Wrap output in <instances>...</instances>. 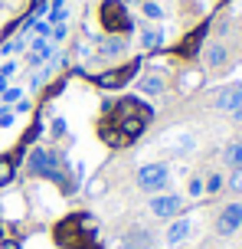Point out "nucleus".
<instances>
[{
	"label": "nucleus",
	"mask_w": 242,
	"mask_h": 249,
	"mask_svg": "<svg viewBox=\"0 0 242 249\" xmlns=\"http://www.w3.org/2000/svg\"><path fill=\"white\" fill-rule=\"evenodd\" d=\"M151 118H154V108L144 105L141 99H118L115 108H112V122L102 128V138L112 148H125V144L138 141L147 131Z\"/></svg>",
	"instance_id": "obj_1"
},
{
	"label": "nucleus",
	"mask_w": 242,
	"mask_h": 249,
	"mask_svg": "<svg viewBox=\"0 0 242 249\" xmlns=\"http://www.w3.org/2000/svg\"><path fill=\"white\" fill-rule=\"evenodd\" d=\"M26 171H30V177H46V180H52V184H63L65 190H72V187L65 184L69 177L63 174V167H59V158H56L52 151L33 148V151H30V161H26Z\"/></svg>",
	"instance_id": "obj_2"
},
{
	"label": "nucleus",
	"mask_w": 242,
	"mask_h": 249,
	"mask_svg": "<svg viewBox=\"0 0 242 249\" xmlns=\"http://www.w3.org/2000/svg\"><path fill=\"white\" fill-rule=\"evenodd\" d=\"M102 26H105V33H108V36H112V33L125 36V33L134 30L131 17H128L125 0H105V3H102Z\"/></svg>",
	"instance_id": "obj_3"
},
{
	"label": "nucleus",
	"mask_w": 242,
	"mask_h": 249,
	"mask_svg": "<svg viewBox=\"0 0 242 249\" xmlns=\"http://www.w3.org/2000/svg\"><path fill=\"white\" fill-rule=\"evenodd\" d=\"M134 184L144 190V194H164V187L170 184V171H167V164H144L138 167V174H134Z\"/></svg>",
	"instance_id": "obj_4"
},
{
	"label": "nucleus",
	"mask_w": 242,
	"mask_h": 249,
	"mask_svg": "<svg viewBox=\"0 0 242 249\" xmlns=\"http://www.w3.org/2000/svg\"><path fill=\"white\" fill-rule=\"evenodd\" d=\"M147 207H151V213L157 220H177L183 213V197H177V194H154Z\"/></svg>",
	"instance_id": "obj_5"
},
{
	"label": "nucleus",
	"mask_w": 242,
	"mask_h": 249,
	"mask_svg": "<svg viewBox=\"0 0 242 249\" xmlns=\"http://www.w3.org/2000/svg\"><path fill=\"white\" fill-rule=\"evenodd\" d=\"M141 69V62H128V66H121V69H112V72H102V75H92V82L95 86H102V89H118V86H125V82H131V75H138Z\"/></svg>",
	"instance_id": "obj_6"
},
{
	"label": "nucleus",
	"mask_w": 242,
	"mask_h": 249,
	"mask_svg": "<svg viewBox=\"0 0 242 249\" xmlns=\"http://www.w3.org/2000/svg\"><path fill=\"white\" fill-rule=\"evenodd\" d=\"M242 226V203H226L216 216V233L219 236H232Z\"/></svg>",
	"instance_id": "obj_7"
},
{
	"label": "nucleus",
	"mask_w": 242,
	"mask_h": 249,
	"mask_svg": "<svg viewBox=\"0 0 242 249\" xmlns=\"http://www.w3.org/2000/svg\"><path fill=\"white\" fill-rule=\"evenodd\" d=\"M216 108L219 112H229V115H236L242 108V82L239 86H226L223 92L216 95Z\"/></svg>",
	"instance_id": "obj_8"
},
{
	"label": "nucleus",
	"mask_w": 242,
	"mask_h": 249,
	"mask_svg": "<svg viewBox=\"0 0 242 249\" xmlns=\"http://www.w3.org/2000/svg\"><path fill=\"white\" fill-rule=\"evenodd\" d=\"M30 66H43V62H49L52 59V39H46V36H36L33 39V46H30Z\"/></svg>",
	"instance_id": "obj_9"
},
{
	"label": "nucleus",
	"mask_w": 242,
	"mask_h": 249,
	"mask_svg": "<svg viewBox=\"0 0 242 249\" xmlns=\"http://www.w3.org/2000/svg\"><path fill=\"white\" fill-rule=\"evenodd\" d=\"M128 50V39L125 36H118V33H112V36H105L102 39V46H98V56L102 59H118L121 53Z\"/></svg>",
	"instance_id": "obj_10"
},
{
	"label": "nucleus",
	"mask_w": 242,
	"mask_h": 249,
	"mask_svg": "<svg viewBox=\"0 0 242 249\" xmlns=\"http://www.w3.org/2000/svg\"><path fill=\"white\" fill-rule=\"evenodd\" d=\"M203 36H206V23H203V26H196L190 36H187V39H183V43L177 46V53H180V56H187V59H193V56L200 53V43H203Z\"/></svg>",
	"instance_id": "obj_11"
},
{
	"label": "nucleus",
	"mask_w": 242,
	"mask_h": 249,
	"mask_svg": "<svg viewBox=\"0 0 242 249\" xmlns=\"http://www.w3.org/2000/svg\"><path fill=\"white\" fill-rule=\"evenodd\" d=\"M187 236H190V220H183V216H177L174 223L167 226V233H164L167 246H177V243H183Z\"/></svg>",
	"instance_id": "obj_12"
},
{
	"label": "nucleus",
	"mask_w": 242,
	"mask_h": 249,
	"mask_svg": "<svg viewBox=\"0 0 242 249\" xmlns=\"http://www.w3.org/2000/svg\"><path fill=\"white\" fill-rule=\"evenodd\" d=\"M138 92H144V95H161V92H164V79H161V72H147V75H141Z\"/></svg>",
	"instance_id": "obj_13"
},
{
	"label": "nucleus",
	"mask_w": 242,
	"mask_h": 249,
	"mask_svg": "<svg viewBox=\"0 0 242 249\" xmlns=\"http://www.w3.org/2000/svg\"><path fill=\"white\" fill-rule=\"evenodd\" d=\"M161 46H164V33L161 30H141V50L154 53V50H161Z\"/></svg>",
	"instance_id": "obj_14"
},
{
	"label": "nucleus",
	"mask_w": 242,
	"mask_h": 249,
	"mask_svg": "<svg viewBox=\"0 0 242 249\" xmlns=\"http://www.w3.org/2000/svg\"><path fill=\"white\" fill-rule=\"evenodd\" d=\"M206 66H210V69H219V66H226V46H223V43H213V46H206Z\"/></svg>",
	"instance_id": "obj_15"
},
{
	"label": "nucleus",
	"mask_w": 242,
	"mask_h": 249,
	"mask_svg": "<svg viewBox=\"0 0 242 249\" xmlns=\"http://www.w3.org/2000/svg\"><path fill=\"white\" fill-rule=\"evenodd\" d=\"M223 161L229 164L232 171H236V167H242V141H229V144H226V151H223Z\"/></svg>",
	"instance_id": "obj_16"
},
{
	"label": "nucleus",
	"mask_w": 242,
	"mask_h": 249,
	"mask_svg": "<svg viewBox=\"0 0 242 249\" xmlns=\"http://www.w3.org/2000/svg\"><path fill=\"white\" fill-rule=\"evenodd\" d=\"M13 174H16V158H0V187L13 184Z\"/></svg>",
	"instance_id": "obj_17"
},
{
	"label": "nucleus",
	"mask_w": 242,
	"mask_h": 249,
	"mask_svg": "<svg viewBox=\"0 0 242 249\" xmlns=\"http://www.w3.org/2000/svg\"><path fill=\"white\" fill-rule=\"evenodd\" d=\"M147 243H151L147 230H134V233L125 239V246H128V249H147Z\"/></svg>",
	"instance_id": "obj_18"
},
{
	"label": "nucleus",
	"mask_w": 242,
	"mask_h": 249,
	"mask_svg": "<svg viewBox=\"0 0 242 249\" xmlns=\"http://www.w3.org/2000/svg\"><path fill=\"white\" fill-rule=\"evenodd\" d=\"M20 99H23V89H10V86H7L3 92H0V102H3V108H10L13 102H20Z\"/></svg>",
	"instance_id": "obj_19"
},
{
	"label": "nucleus",
	"mask_w": 242,
	"mask_h": 249,
	"mask_svg": "<svg viewBox=\"0 0 242 249\" xmlns=\"http://www.w3.org/2000/svg\"><path fill=\"white\" fill-rule=\"evenodd\" d=\"M23 43H26V33H23V36H13V39H7V43L0 46V53H3V56H13V53H16L20 46H23Z\"/></svg>",
	"instance_id": "obj_20"
},
{
	"label": "nucleus",
	"mask_w": 242,
	"mask_h": 249,
	"mask_svg": "<svg viewBox=\"0 0 242 249\" xmlns=\"http://www.w3.org/2000/svg\"><path fill=\"white\" fill-rule=\"evenodd\" d=\"M203 190H206V194H219V190H223V177L210 174V177H206V184H203Z\"/></svg>",
	"instance_id": "obj_21"
},
{
	"label": "nucleus",
	"mask_w": 242,
	"mask_h": 249,
	"mask_svg": "<svg viewBox=\"0 0 242 249\" xmlns=\"http://www.w3.org/2000/svg\"><path fill=\"white\" fill-rule=\"evenodd\" d=\"M226 184H229L232 190H236V194H242V167H236V171H232V174H229V180H226Z\"/></svg>",
	"instance_id": "obj_22"
},
{
	"label": "nucleus",
	"mask_w": 242,
	"mask_h": 249,
	"mask_svg": "<svg viewBox=\"0 0 242 249\" xmlns=\"http://www.w3.org/2000/svg\"><path fill=\"white\" fill-rule=\"evenodd\" d=\"M144 17H147V20H161V7H157L154 0H147V3H144Z\"/></svg>",
	"instance_id": "obj_23"
},
{
	"label": "nucleus",
	"mask_w": 242,
	"mask_h": 249,
	"mask_svg": "<svg viewBox=\"0 0 242 249\" xmlns=\"http://www.w3.org/2000/svg\"><path fill=\"white\" fill-rule=\"evenodd\" d=\"M13 118H16V115H13V108H3V112H0V128H10Z\"/></svg>",
	"instance_id": "obj_24"
},
{
	"label": "nucleus",
	"mask_w": 242,
	"mask_h": 249,
	"mask_svg": "<svg viewBox=\"0 0 242 249\" xmlns=\"http://www.w3.org/2000/svg\"><path fill=\"white\" fill-rule=\"evenodd\" d=\"M13 72H16V62H3V66H0V75H3V79H10Z\"/></svg>",
	"instance_id": "obj_25"
},
{
	"label": "nucleus",
	"mask_w": 242,
	"mask_h": 249,
	"mask_svg": "<svg viewBox=\"0 0 242 249\" xmlns=\"http://www.w3.org/2000/svg\"><path fill=\"white\" fill-rule=\"evenodd\" d=\"M190 194H193V197L203 194V180H200V177H193V180H190Z\"/></svg>",
	"instance_id": "obj_26"
},
{
	"label": "nucleus",
	"mask_w": 242,
	"mask_h": 249,
	"mask_svg": "<svg viewBox=\"0 0 242 249\" xmlns=\"http://www.w3.org/2000/svg\"><path fill=\"white\" fill-rule=\"evenodd\" d=\"M0 249H23L20 239H0Z\"/></svg>",
	"instance_id": "obj_27"
},
{
	"label": "nucleus",
	"mask_w": 242,
	"mask_h": 249,
	"mask_svg": "<svg viewBox=\"0 0 242 249\" xmlns=\"http://www.w3.org/2000/svg\"><path fill=\"white\" fill-rule=\"evenodd\" d=\"M69 249H98L92 239H82V243H76V246H69Z\"/></svg>",
	"instance_id": "obj_28"
},
{
	"label": "nucleus",
	"mask_w": 242,
	"mask_h": 249,
	"mask_svg": "<svg viewBox=\"0 0 242 249\" xmlns=\"http://www.w3.org/2000/svg\"><path fill=\"white\" fill-rule=\"evenodd\" d=\"M52 131H56V135H65V122H63V118L52 122Z\"/></svg>",
	"instance_id": "obj_29"
},
{
	"label": "nucleus",
	"mask_w": 242,
	"mask_h": 249,
	"mask_svg": "<svg viewBox=\"0 0 242 249\" xmlns=\"http://www.w3.org/2000/svg\"><path fill=\"white\" fill-rule=\"evenodd\" d=\"M236 122H242V108H239V112H236Z\"/></svg>",
	"instance_id": "obj_30"
}]
</instances>
